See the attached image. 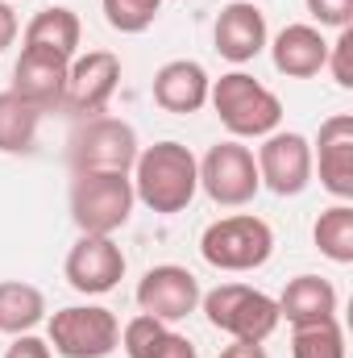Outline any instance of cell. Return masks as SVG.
I'll return each instance as SVG.
<instances>
[{
  "label": "cell",
  "mask_w": 353,
  "mask_h": 358,
  "mask_svg": "<svg viewBox=\"0 0 353 358\" xmlns=\"http://www.w3.org/2000/svg\"><path fill=\"white\" fill-rule=\"evenodd\" d=\"M303 4L320 29H350L353 25V0H303Z\"/></svg>",
  "instance_id": "27"
},
{
  "label": "cell",
  "mask_w": 353,
  "mask_h": 358,
  "mask_svg": "<svg viewBox=\"0 0 353 358\" xmlns=\"http://www.w3.org/2000/svg\"><path fill=\"white\" fill-rule=\"evenodd\" d=\"M80 38H84V25H80L75 8H63V4L33 13L25 34H21V42L29 50H50V55H63V59L80 55Z\"/></svg>",
  "instance_id": "19"
},
{
  "label": "cell",
  "mask_w": 353,
  "mask_h": 358,
  "mask_svg": "<svg viewBox=\"0 0 353 358\" xmlns=\"http://www.w3.org/2000/svg\"><path fill=\"white\" fill-rule=\"evenodd\" d=\"M312 171H320V187L337 200H353V117L337 113L320 121V134L312 142Z\"/></svg>",
  "instance_id": "13"
},
{
  "label": "cell",
  "mask_w": 353,
  "mask_h": 358,
  "mask_svg": "<svg viewBox=\"0 0 353 358\" xmlns=\"http://www.w3.org/2000/svg\"><path fill=\"white\" fill-rule=\"evenodd\" d=\"M208 88H212V80H208V71L195 59H171V63H163L154 71V84H150L154 104L167 108V113H179V117L200 113L208 104Z\"/></svg>",
  "instance_id": "17"
},
{
  "label": "cell",
  "mask_w": 353,
  "mask_h": 358,
  "mask_svg": "<svg viewBox=\"0 0 353 358\" xmlns=\"http://www.w3.org/2000/svg\"><path fill=\"white\" fill-rule=\"evenodd\" d=\"M200 255L216 271H258L274 255V229L254 213H233L200 234Z\"/></svg>",
  "instance_id": "4"
},
{
  "label": "cell",
  "mask_w": 353,
  "mask_h": 358,
  "mask_svg": "<svg viewBox=\"0 0 353 358\" xmlns=\"http://www.w3.org/2000/svg\"><path fill=\"white\" fill-rule=\"evenodd\" d=\"M270 59H274V71L287 76V80H312L324 71L329 63V38L316 29V25H287L274 34L270 42Z\"/></svg>",
  "instance_id": "16"
},
{
  "label": "cell",
  "mask_w": 353,
  "mask_h": 358,
  "mask_svg": "<svg viewBox=\"0 0 353 358\" xmlns=\"http://www.w3.org/2000/svg\"><path fill=\"white\" fill-rule=\"evenodd\" d=\"M167 334V321H158V317H133L125 329H121V346H125V355L129 358H146L154 350V342Z\"/></svg>",
  "instance_id": "25"
},
{
  "label": "cell",
  "mask_w": 353,
  "mask_h": 358,
  "mask_svg": "<svg viewBox=\"0 0 353 358\" xmlns=\"http://www.w3.org/2000/svg\"><path fill=\"white\" fill-rule=\"evenodd\" d=\"M216 358H266L262 342H233L229 350H220Z\"/></svg>",
  "instance_id": "31"
},
{
  "label": "cell",
  "mask_w": 353,
  "mask_h": 358,
  "mask_svg": "<svg viewBox=\"0 0 353 358\" xmlns=\"http://www.w3.org/2000/svg\"><path fill=\"white\" fill-rule=\"evenodd\" d=\"M17 34H21V21H17L13 4H8V0H0V55L17 42Z\"/></svg>",
  "instance_id": "30"
},
{
  "label": "cell",
  "mask_w": 353,
  "mask_h": 358,
  "mask_svg": "<svg viewBox=\"0 0 353 358\" xmlns=\"http://www.w3.org/2000/svg\"><path fill=\"white\" fill-rule=\"evenodd\" d=\"M212 42H216V55L229 59V63H237V67L250 63V59H258L266 50V42H270L266 13L258 4H250V0L225 4L220 17H216V25H212Z\"/></svg>",
  "instance_id": "14"
},
{
  "label": "cell",
  "mask_w": 353,
  "mask_h": 358,
  "mask_svg": "<svg viewBox=\"0 0 353 358\" xmlns=\"http://www.w3.org/2000/svg\"><path fill=\"white\" fill-rule=\"evenodd\" d=\"M133 179L129 176H75L71 179V221L80 234L112 238L133 217Z\"/></svg>",
  "instance_id": "6"
},
{
  "label": "cell",
  "mask_w": 353,
  "mask_h": 358,
  "mask_svg": "<svg viewBox=\"0 0 353 358\" xmlns=\"http://www.w3.org/2000/svg\"><path fill=\"white\" fill-rule=\"evenodd\" d=\"M274 304H278V321H287L291 329L312 325V321L337 317V287L320 275H295Z\"/></svg>",
  "instance_id": "18"
},
{
  "label": "cell",
  "mask_w": 353,
  "mask_h": 358,
  "mask_svg": "<svg viewBox=\"0 0 353 358\" xmlns=\"http://www.w3.org/2000/svg\"><path fill=\"white\" fill-rule=\"evenodd\" d=\"M312 242H316V250L329 263L350 267L353 263V204L337 200L333 208H324L316 217V225H312Z\"/></svg>",
  "instance_id": "22"
},
{
  "label": "cell",
  "mask_w": 353,
  "mask_h": 358,
  "mask_svg": "<svg viewBox=\"0 0 353 358\" xmlns=\"http://www.w3.org/2000/svg\"><path fill=\"white\" fill-rule=\"evenodd\" d=\"M200 308L208 325L233 342H266L278 329V304L250 283H220L200 296Z\"/></svg>",
  "instance_id": "5"
},
{
  "label": "cell",
  "mask_w": 353,
  "mask_h": 358,
  "mask_svg": "<svg viewBox=\"0 0 353 358\" xmlns=\"http://www.w3.org/2000/svg\"><path fill=\"white\" fill-rule=\"evenodd\" d=\"M50 350L63 358H108L121 346V321L104 304H71L50 317Z\"/></svg>",
  "instance_id": "7"
},
{
  "label": "cell",
  "mask_w": 353,
  "mask_h": 358,
  "mask_svg": "<svg viewBox=\"0 0 353 358\" xmlns=\"http://www.w3.org/2000/svg\"><path fill=\"white\" fill-rule=\"evenodd\" d=\"M63 275L80 296H104L125 279V255H121V246L112 238L80 234V242L67 250Z\"/></svg>",
  "instance_id": "12"
},
{
  "label": "cell",
  "mask_w": 353,
  "mask_h": 358,
  "mask_svg": "<svg viewBox=\"0 0 353 358\" xmlns=\"http://www.w3.org/2000/svg\"><path fill=\"white\" fill-rule=\"evenodd\" d=\"M200 279L187 267H175V263H163V267H150L137 283V308L146 317H158L167 325H175L183 317H191L200 308Z\"/></svg>",
  "instance_id": "11"
},
{
  "label": "cell",
  "mask_w": 353,
  "mask_h": 358,
  "mask_svg": "<svg viewBox=\"0 0 353 358\" xmlns=\"http://www.w3.org/2000/svg\"><path fill=\"white\" fill-rule=\"evenodd\" d=\"M4 358H54V350H50V342H42L38 334H17L13 346L4 350Z\"/></svg>",
  "instance_id": "29"
},
{
  "label": "cell",
  "mask_w": 353,
  "mask_h": 358,
  "mask_svg": "<svg viewBox=\"0 0 353 358\" xmlns=\"http://www.w3.org/2000/svg\"><path fill=\"white\" fill-rule=\"evenodd\" d=\"M208 104L216 108L220 125L237 142L241 138H266L283 121V100L266 88V84H258L254 76H246V71H229V76L212 80Z\"/></svg>",
  "instance_id": "2"
},
{
  "label": "cell",
  "mask_w": 353,
  "mask_h": 358,
  "mask_svg": "<svg viewBox=\"0 0 353 358\" xmlns=\"http://www.w3.org/2000/svg\"><path fill=\"white\" fill-rule=\"evenodd\" d=\"M42 108L21 100L17 92H0V155H29L38 142Z\"/></svg>",
  "instance_id": "21"
},
{
  "label": "cell",
  "mask_w": 353,
  "mask_h": 358,
  "mask_svg": "<svg viewBox=\"0 0 353 358\" xmlns=\"http://www.w3.org/2000/svg\"><path fill=\"white\" fill-rule=\"evenodd\" d=\"M137 129L117 117H88L71 134L67 159L75 176H129L137 163Z\"/></svg>",
  "instance_id": "3"
},
{
  "label": "cell",
  "mask_w": 353,
  "mask_h": 358,
  "mask_svg": "<svg viewBox=\"0 0 353 358\" xmlns=\"http://www.w3.org/2000/svg\"><path fill=\"white\" fill-rule=\"evenodd\" d=\"M254 163H258L262 187H270L274 196H299V192H308V183L316 176L312 171V142L295 129L266 134Z\"/></svg>",
  "instance_id": "9"
},
{
  "label": "cell",
  "mask_w": 353,
  "mask_h": 358,
  "mask_svg": "<svg viewBox=\"0 0 353 358\" xmlns=\"http://www.w3.org/2000/svg\"><path fill=\"white\" fill-rule=\"evenodd\" d=\"M146 358H200V355H195V346H191V342H187L183 334L167 329V334H163V338L154 342V350H150Z\"/></svg>",
  "instance_id": "28"
},
{
  "label": "cell",
  "mask_w": 353,
  "mask_h": 358,
  "mask_svg": "<svg viewBox=\"0 0 353 358\" xmlns=\"http://www.w3.org/2000/svg\"><path fill=\"white\" fill-rule=\"evenodd\" d=\"M121 84V59L112 50H88V55H75L71 59V71H67V92H63V113L88 121L100 117L112 100V92Z\"/></svg>",
  "instance_id": "10"
},
{
  "label": "cell",
  "mask_w": 353,
  "mask_h": 358,
  "mask_svg": "<svg viewBox=\"0 0 353 358\" xmlns=\"http://www.w3.org/2000/svg\"><path fill=\"white\" fill-rule=\"evenodd\" d=\"M67 71H71V59L50 55V50L21 46V59L13 67V92L21 100L38 104L42 113L46 108H59L63 104V92H67Z\"/></svg>",
  "instance_id": "15"
},
{
  "label": "cell",
  "mask_w": 353,
  "mask_h": 358,
  "mask_svg": "<svg viewBox=\"0 0 353 358\" xmlns=\"http://www.w3.org/2000/svg\"><path fill=\"white\" fill-rule=\"evenodd\" d=\"M324 71H333L337 88H353V25L350 29H337V42H329V63Z\"/></svg>",
  "instance_id": "26"
},
{
  "label": "cell",
  "mask_w": 353,
  "mask_h": 358,
  "mask_svg": "<svg viewBox=\"0 0 353 358\" xmlns=\"http://www.w3.org/2000/svg\"><path fill=\"white\" fill-rule=\"evenodd\" d=\"M46 321V296L33 283L0 279V334H33Z\"/></svg>",
  "instance_id": "20"
},
{
  "label": "cell",
  "mask_w": 353,
  "mask_h": 358,
  "mask_svg": "<svg viewBox=\"0 0 353 358\" xmlns=\"http://www.w3.org/2000/svg\"><path fill=\"white\" fill-rule=\"evenodd\" d=\"M163 4L167 0H100L104 21L117 34H146L154 25V17L163 13Z\"/></svg>",
  "instance_id": "24"
},
{
  "label": "cell",
  "mask_w": 353,
  "mask_h": 358,
  "mask_svg": "<svg viewBox=\"0 0 353 358\" xmlns=\"http://www.w3.org/2000/svg\"><path fill=\"white\" fill-rule=\"evenodd\" d=\"M291 358H345V329L337 317L295 325L291 329Z\"/></svg>",
  "instance_id": "23"
},
{
  "label": "cell",
  "mask_w": 353,
  "mask_h": 358,
  "mask_svg": "<svg viewBox=\"0 0 353 358\" xmlns=\"http://www.w3.org/2000/svg\"><path fill=\"white\" fill-rule=\"evenodd\" d=\"M200 187H204V196H208L212 204H220V208H241V204H250V200L262 192L254 150L241 146L237 138L216 142V146L200 159Z\"/></svg>",
  "instance_id": "8"
},
{
  "label": "cell",
  "mask_w": 353,
  "mask_h": 358,
  "mask_svg": "<svg viewBox=\"0 0 353 358\" xmlns=\"http://www.w3.org/2000/svg\"><path fill=\"white\" fill-rule=\"evenodd\" d=\"M129 179H133V196L150 213L175 217L200 192V159L183 142H154V146L137 150Z\"/></svg>",
  "instance_id": "1"
}]
</instances>
